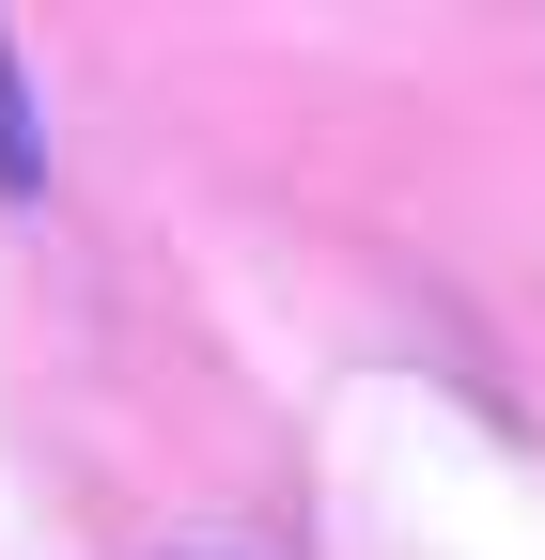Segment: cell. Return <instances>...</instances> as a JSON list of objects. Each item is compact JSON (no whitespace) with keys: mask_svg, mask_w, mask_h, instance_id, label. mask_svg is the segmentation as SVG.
I'll return each mask as SVG.
<instances>
[{"mask_svg":"<svg viewBox=\"0 0 545 560\" xmlns=\"http://www.w3.org/2000/svg\"><path fill=\"white\" fill-rule=\"evenodd\" d=\"M0 172H16V187L47 172V140H32V94H16V62H0Z\"/></svg>","mask_w":545,"mask_h":560,"instance_id":"6da1fadb","label":"cell"}]
</instances>
